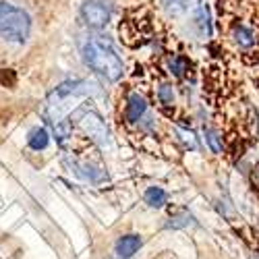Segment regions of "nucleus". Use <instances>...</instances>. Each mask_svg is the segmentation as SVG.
<instances>
[{"label":"nucleus","mask_w":259,"mask_h":259,"mask_svg":"<svg viewBox=\"0 0 259 259\" xmlns=\"http://www.w3.org/2000/svg\"><path fill=\"white\" fill-rule=\"evenodd\" d=\"M179 135H181V139L185 141V145H187L189 149H197V147H199V143H197L195 135H193V131H187V128H179Z\"/></svg>","instance_id":"13"},{"label":"nucleus","mask_w":259,"mask_h":259,"mask_svg":"<svg viewBox=\"0 0 259 259\" xmlns=\"http://www.w3.org/2000/svg\"><path fill=\"white\" fill-rule=\"evenodd\" d=\"M145 110H147L145 100H143L139 94H133L131 98H128V102H126L124 116H126V120H128V122H137V120H141V118H143Z\"/></svg>","instance_id":"6"},{"label":"nucleus","mask_w":259,"mask_h":259,"mask_svg":"<svg viewBox=\"0 0 259 259\" xmlns=\"http://www.w3.org/2000/svg\"><path fill=\"white\" fill-rule=\"evenodd\" d=\"M205 141L211 147L213 154H220L222 152V139H220V135L215 133V131H211V128H205Z\"/></svg>","instance_id":"12"},{"label":"nucleus","mask_w":259,"mask_h":259,"mask_svg":"<svg viewBox=\"0 0 259 259\" xmlns=\"http://www.w3.org/2000/svg\"><path fill=\"white\" fill-rule=\"evenodd\" d=\"M234 41L239 44L241 48H251L253 44H255V33L249 29V27H243V25H239L234 29Z\"/></svg>","instance_id":"10"},{"label":"nucleus","mask_w":259,"mask_h":259,"mask_svg":"<svg viewBox=\"0 0 259 259\" xmlns=\"http://www.w3.org/2000/svg\"><path fill=\"white\" fill-rule=\"evenodd\" d=\"M27 143H29L31 149H35V152H41V149L48 147L50 135H48V131H46L44 126H35L33 131L29 133V137H27Z\"/></svg>","instance_id":"7"},{"label":"nucleus","mask_w":259,"mask_h":259,"mask_svg":"<svg viewBox=\"0 0 259 259\" xmlns=\"http://www.w3.org/2000/svg\"><path fill=\"white\" fill-rule=\"evenodd\" d=\"M195 21H197V25H199L201 35H209V33H211V25H209V13H207V9H205V7H199V9H197Z\"/></svg>","instance_id":"11"},{"label":"nucleus","mask_w":259,"mask_h":259,"mask_svg":"<svg viewBox=\"0 0 259 259\" xmlns=\"http://www.w3.org/2000/svg\"><path fill=\"white\" fill-rule=\"evenodd\" d=\"M158 98L162 104H172L175 102V90H172L170 85H162L160 92H158Z\"/></svg>","instance_id":"14"},{"label":"nucleus","mask_w":259,"mask_h":259,"mask_svg":"<svg viewBox=\"0 0 259 259\" xmlns=\"http://www.w3.org/2000/svg\"><path fill=\"white\" fill-rule=\"evenodd\" d=\"M81 56H83V62L104 79L118 81L122 77L124 64L118 52L114 50V46L106 37H90L88 41H83Z\"/></svg>","instance_id":"1"},{"label":"nucleus","mask_w":259,"mask_h":259,"mask_svg":"<svg viewBox=\"0 0 259 259\" xmlns=\"http://www.w3.org/2000/svg\"><path fill=\"white\" fill-rule=\"evenodd\" d=\"M189 222H191V215L189 213H181V215H177V218H170L168 228H181V226H187Z\"/></svg>","instance_id":"15"},{"label":"nucleus","mask_w":259,"mask_h":259,"mask_svg":"<svg viewBox=\"0 0 259 259\" xmlns=\"http://www.w3.org/2000/svg\"><path fill=\"white\" fill-rule=\"evenodd\" d=\"M75 118L79 120V124L83 126V131L88 133L94 141H98L100 145H106L110 143V133H108V128L102 120V116L96 112V110H90V108H83L75 114Z\"/></svg>","instance_id":"4"},{"label":"nucleus","mask_w":259,"mask_h":259,"mask_svg":"<svg viewBox=\"0 0 259 259\" xmlns=\"http://www.w3.org/2000/svg\"><path fill=\"white\" fill-rule=\"evenodd\" d=\"M166 197L168 195H166V191L162 187H149L145 191V201H147L149 207H162L166 203Z\"/></svg>","instance_id":"9"},{"label":"nucleus","mask_w":259,"mask_h":259,"mask_svg":"<svg viewBox=\"0 0 259 259\" xmlns=\"http://www.w3.org/2000/svg\"><path fill=\"white\" fill-rule=\"evenodd\" d=\"M197 3L199 0H162V5L168 11V15H183Z\"/></svg>","instance_id":"8"},{"label":"nucleus","mask_w":259,"mask_h":259,"mask_svg":"<svg viewBox=\"0 0 259 259\" xmlns=\"http://www.w3.org/2000/svg\"><path fill=\"white\" fill-rule=\"evenodd\" d=\"M143 241L139 234H124L116 241V247H114V253L118 259H131L139 249H141Z\"/></svg>","instance_id":"5"},{"label":"nucleus","mask_w":259,"mask_h":259,"mask_svg":"<svg viewBox=\"0 0 259 259\" xmlns=\"http://www.w3.org/2000/svg\"><path fill=\"white\" fill-rule=\"evenodd\" d=\"M112 17V9L104 0H85L81 5V19L92 29H102Z\"/></svg>","instance_id":"3"},{"label":"nucleus","mask_w":259,"mask_h":259,"mask_svg":"<svg viewBox=\"0 0 259 259\" xmlns=\"http://www.w3.org/2000/svg\"><path fill=\"white\" fill-rule=\"evenodd\" d=\"M31 33V17L27 11L11 3H0V37L23 44Z\"/></svg>","instance_id":"2"}]
</instances>
